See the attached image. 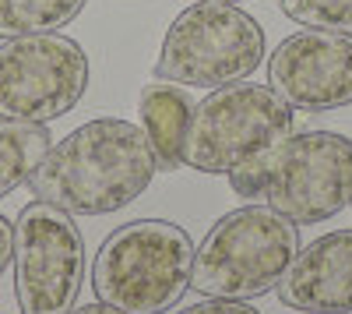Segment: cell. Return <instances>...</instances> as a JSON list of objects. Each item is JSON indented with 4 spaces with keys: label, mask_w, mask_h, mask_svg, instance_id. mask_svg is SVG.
I'll list each match as a JSON object with an SVG mask.
<instances>
[{
    "label": "cell",
    "mask_w": 352,
    "mask_h": 314,
    "mask_svg": "<svg viewBox=\"0 0 352 314\" xmlns=\"http://www.w3.org/2000/svg\"><path fill=\"white\" fill-rule=\"evenodd\" d=\"M264 61V28L240 4L197 0L166 28L155 74L176 85L222 89L250 78Z\"/></svg>",
    "instance_id": "obj_6"
},
{
    "label": "cell",
    "mask_w": 352,
    "mask_h": 314,
    "mask_svg": "<svg viewBox=\"0 0 352 314\" xmlns=\"http://www.w3.org/2000/svg\"><path fill=\"white\" fill-rule=\"evenodd\" d=\"M300 251V230L272 205H243L222 216L194 251L190 290L219 300L272 293Z\"/></svg>",
    "instance_id": "obj_3"
},
{
    "label": "cell",
    "mask_w": 352,
    "mask_h": 314,
    "mask_svg": "<svg viewBox=\"0 0 352 314\" xmlns=\"http://www.w3.org/2000/svg\"><path fill=\"white\" fill-rule=\"evenodd\" d=\"M282 11L303 28L352 36V0H282Z\"/></svg>",
    "instance_id": "obj_14"
},
{
    "label": "cell",
    "mask_w": 352,
    "mask_h": 314,
    "mask_svg": "<svg viewBox=\"0 0 352 314\" xmlns=\"http://www.w3.org/2000/svg\"><path fill=\"white\" fill-rule=\"evenodd\" d=\"M159 159L144 127L120 117H96L53 141L28 191L71 216L120 212L148 191Z\"/></svg>",
    "instance_id": "obj_1"
},
{
    "label": "cell",
    "mask_w": 352,
    "mask_h": 314,
    "mask_svg": "<svg viewBox=\"0 0 352 314\" xmlns=\"http://www.w3.org/2000/svg\"><path fill=\"white\" fill-rule=\"evenodd\" d=\"M349 209H352V198H349Z\"/></svg>",
    "instance_id": "obj_19"
},
{
    "label": "cell",
    "mask_w": 352,
    "mask_h": 314,
    "mask_svg": "<svg viewBox=\"0 0 352 314\" xmlns=\"http://www.w3.org/2000/svg\"><path fill=\"white\" fill-rule=\"evenodd\" d=\"M275 290L292 311L352 314V230H335L300 247Z\"/></svg>",
    "instance_id": "obj_10"
},
{
    "label": "cell",
    "mask_w": 352,
    "mask_h": 314,
    "mask_svg": "<svg viewBox=\"0 0 352 314\" xmlns=\"http://www.w3.org/2000/svg\"><path fill=\"white\" fill-rule=\"evenodd\" d=\"M176 314H261V311H254L247 300H219V297H204L201 304H190L187 311H176Z\"/></svg>",
    "instance_id": "obj_15"
},
{
    "label": "cell",
    "mask_w": 352,
    "mask_h": 314,
    "mask_svg": "<svg viewBox=\"0 0 352 314\" xmlns=\"http://www.w3.org/2000/svg\"><path fill=\"white\" fill-rule=\"evenodd\" d=\"M229 184L243 198H261L296 226L324 222L352 198V141L335 131H300L236 166Z\"/></svg>",
    "instance_id": "obj_2"
},
{
    "label": "cell",
    "mask_w": 352,
    "mask_h": 314,
    "mask_svg": "<svg viewBox=\"0 0 352 314\" xmlns=\"http://www.w3.org/2000/svg\"><path fill=\"white\" fill-rule=\"evenodd\" d=\"M296 134V113L272 85L232 81L208 92L184 131V166L197 174H232Z\"/></svg>",
    "instance_id": "obj_5"
},
{
    "label": "cell",
    "mask_w": 352,
    "mask_h": 314,
    "mask_svg": "<svg viewBox=\"0 0 352 314\" xmlns=\"http://www.w3.org/2000/svg\"><path fill=\"white\" fill-rule=\"evenodd\" d=\"M194 240L166 219H138L113 230L92 265V290L127 314H162L190 286Z\"/></svg>",
    "instance_id": "obj_4"
},
{
    "label": "cell",
    "mask_w": 352,
    "mask_h": 314,
    "mask_svg": "<svg viewBox=\"0 0 352 314\" xmlns=\"http://www.w3.org/2000/svg\"><path fill=\"white\" fill-rule=\"evenodd\" d=\"M88 89V56L60 32L18 36L0 46V117L50 124Z\"/></svg>",
    "instance_id": "obj_8"
},
{
    "label": "cell",
    "mask_w": 352,
    "mask_h": 314,
    "mask_svg": "<svg viewBox=\"0 0 352 314\" xmlns=\"http://www.w3.org/2000/svg\"><path fill=\"white\" fill-rule=\"evenodd\" d=\"M88 0H0V39L56 32L71 25Z\"/></svg>",
    "instance_id": "obj_13"
},
{
    "label": "cell",
    "mask_w": 352,
    "mask_h": 314,
    "mask_svg": "<svg viewBox=\"0 0 352 314\" xmlns=\"http://www.w3.org/2000/svg\"><path fill=\"white\" fill-rule=\"evenodd\" d=\"M11 251H14V226L0 216V275H4V269L11 262Z\"/></svg>",
    "instance_id": "obj_16"
},
{
    "label": "cell",
    "mask_w": 352,
    "mask_h": 314,
    "mask_svg": "<svg viewBox=\"0 0 352 314\" xmlns=\"http://www.w3.org/2000/svg\"><path fill=\"white\" fill-rule=\"evenodd\" d=\"M215 4H240V0H215Z\"/></svg>",
    "instance_id": "obj_18"
},
{
    "label": "cell",
    "mask_w": 352,
    "mask_h": 314,
    "mask_svg": "<svg viewBox=\"0 0 352 314\" xmlns=\"http://www.w3.org/2000/svg\"><path fill=\"white\" fill-rule=\"evenodd\" d=\"M67 314H127V311H120V307H113V304H85V307H71Z\"/></svg>",
    "instance_id": "obj_17"
},
{
    "label": "cell",
    "mask_w": 352,
    "mask_h": 314,
    "mask_svg": "<svg viewBox=\"0 0 352 314\" xmlns=\"http://www.w3.org/2000/svg\"><path fill=\"white\" fill-rule=\"evenodd\" d=\"M190 96L184 85L176 81H155V85H144L141 89V99H138V113H141V127L148 134L152 149H155V159H159V169H180L184 159H180V149H184V131H187V121H190Z\"/></svg>",
    "instance_id": "obj_11"
},
{
    "label": "cell",
    "mask_w": 352,
    "mask_h": 314,
    "mask_svg": "<svg viewBox=\"0 0 352 314\" xmlns=\"http://www.w3.org/2000/svg\"><path fill=\"white\" fill-rule=\"evenodd\" d=\"M53 145L46 124L28 121H4L0 117V198H8L14 187L28 184L36 166Z\"/></svg>",
    "instance_id": "obj_12"
},
{
    "label": "cell",
    "mask_w": 352,
    "mask_h": 314,
    "mask_svg": "<svg viewBox=\"0 0 352 314\" xmlns=\"http://www.w3.org/2000/svg\"><path fill=\"white\" fill-rule=\"evenodd\" d=\"M14 297L21 314H67L85 282V240L71 212L28 202L14 219Z\"/></svg>",
    "instance_id": "obj_7"
},
{
    "label": "cell",
    "mask_w": 352,
    "mask_h": 314,
    "mask_svg": "<svg viewBox=\"0 0 352 314\" xmlns=\"http://www.w3.org/2000/svg\"><path fill=\"white\" fill-rule=\"evenodd\" d=\"M268 85L292 109H338L352 103V36L303 28L285 36L268 61Z\"/></svg>",
    "instance_id": "obj_9"
}]
</instances>
